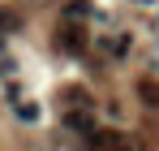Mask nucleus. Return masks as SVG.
Masks as SVG:
<instances>
[{
    "instance_id": "f257e3e1",
    "label": "nucleus",
    "mask_w": 159,
    "mask_h": 151,
    "mask_svg": "<svg viewBox=\"0 0 159 151\" xmlns=\"http://www.w3.org/2000/svg\"><path fill=\"white\" fill-rule=\"evenodd\" d=\"M90 147L95 151H138L133 138L120 134V129H90Z\"/></svg>"
},
{
    "instance_id": "f03ea898",
    "label": "nucleus",
    "mask_w": 159,
    "mask_h": 151,
    "mask_svg": "<svg viewBox=\"0 0 159 151\" xmlns=\"http://www.w3.org/2000/svg\"><path fill=\"white\" fill-rule=\"evenodd\" d=\"M138 100L146 104V108H159V82L155 78H142L138 82Z\"/></svg>"
},
{
    "instance_id": "7ed1b4c3",
    "label": "nucleus",
    "mask_w": 159,
    "mask_h": 151,
    "mask_svg": "<svg viewBox=\"0 0 159 151\" xmlns=\"http://www.w3.org/2000/svg\"><path fill=\"white\" fill-rule=\"evenodd\" d=\"M65 125H69V129H82V134H90V112H86V108L69 112V117H65Z\"/></svg>"
},
{
    "instance_id": "20e7f679",
    "label": "nucleus",
    "mask_w": 159,
    "mask_h": 151,
    "mask_svg": "<svg viewBox=\"0 0 159 151\" xmlns=\"http://www.w3.org/2000/svg\"><path fill=\"white\" fill-rule=\"evenodd\" d=\"M65 48H86V39H82V30H65Z\"/></svg>"
}]
</instances>
